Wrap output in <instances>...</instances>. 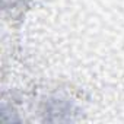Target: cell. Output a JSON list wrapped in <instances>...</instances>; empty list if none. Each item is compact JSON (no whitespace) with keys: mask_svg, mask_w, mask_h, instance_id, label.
Instances as JSON below:
<instances>
[{"mask_svg":"<svg viewBox=\"0 0 124 124\" xmlns=\"http://www.w3.org/2000/svg\"><path fill=\"white\" fill-rule=\"evenodd\" d=\"M42 112L47 121H72L75 120L76 109L67 99L50 98L45 101Z\"/></svg>","mask_w":124,"mask_h":124,"instance_id":"obj_1","label":"cell"}]
</instances>
